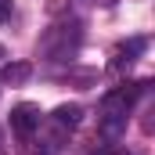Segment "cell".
<instances>
[{
  "mask_svg": "<svg viewBox=\"0 0 155 155\" xmlns=\"http://www.w3.org/2000/svg\"><path fill=\"white\" fill-rule=\"evenodd\" d=\"M40 119L43 116H40L36 105H29V101H25V105H15V108H11V130L25 141V137H33V130H40Z\"/></svg>",
  "mask_w": 155,
  "mask_h": 155,
  "instance_id": "obj_2",
  "label": "cell"
},
{
  "mask_svg": "<svg viewBox=\"0 0 155 155\" xmlns=\"http://www.w3.org/2000/svg\"><path fill=\"white\" fill-rule=\"evenodd\" d=\"M79 40H83V25L79 22H61V25H54L47 36H43V51L54 58V61H69L72 54H76Z\"/></svg>",
  "mask_w": 155,
  "mask_h": 155,
  "instance_id": "obj_1",
  "label": "cell"
},
{
  "mask_svg": "<svg viewBox=\"0 0 155 155\" xmlns=\"http://www.w3.org/2000/svg\"><path fill=\"white\" fill-rule=\"evenodd\" d=\"M0 155H4V148H0Z\"/></svg>",
  "mask_w": 155,
  "mask_h": 155,
  "instance_id": "obj_11",
  "label": "cell"
},
{
  "mask_svg": "<svg viewBox=\"0 0 155 155\" xmlns=\"http://www.w3.org/2000/svg\"><path fill=\"white\" fill-rule=\"evenodd\" d=\"M97 155H119V152H97Z\"/></svg>",
  "mask_w": 155,
  "mask_h": 155,
  "instance_id": "obj_10",
  "label": "cell"
},
{
  "mask_svg": "<svg viewBox=\"0 0 155 155\" xmlns=\"http://www.w3.org/2000/svg\"><path fill=\"white\" fill-rule=\"evenodd\" d=\"M51 119H54V126H58V130L65 134V130L79 126V119H83V108H79V105H58Z\"/></svg>",
  "mask_w": 155,
  "mask_h": 155,
  "instance_id": "obj_3",
  "label": "cell"
},
{
  "mask_svg": "<svg viewBox=\"0 0 155 155\" xmlns=\"http://www.w3.org/2000/svg\"><path fill=\"white\" fill-rule=\"evenodd\" d=\"M0 58H7V51H4V43H0Z\"/></svg>",
  "mask_w": 155,
  "mask_h": 155,
  "instance_id": "obj_9",
  "label": "cell"
},
{
  "mask_svg": "<svg viewBox=\"0 0 155 155\" xmlns=\"http://www.w3.org/2000/svg\"><path fill=\"white\" fill-rule=\"evenodd\" d=\"M137 51H144V40H130V43H119L116 54H112V69L123 72V69H130V61H134V54Z\"/></svg>",
  "mask_w": 155,
  "mask_h": 155,
  "instance_id": "obj_4",
  "label": "cell"
},
{
  "mask_svg": "<svg viewBox=\"0 0 155 155\" xmlns=\"http://www.w3.org/2000/svg\"><path fill=\"white\" fill-rule=\"evenodd\" d=\"M97 4H105V7H112V4H116V0H97Z\"/></svg>",
  "mask_w": 155,
  "mask_h": 155,
  "instance_id": "obj_8",
  "label": "cell"
},
{
  "mask_svg": "<svg viewBox=\"0 0 155 155\" xmlns=\"http://www.w3.org/2000/svg\"><path fill=\"white\" fill-rule=\"evenodd\" d=\"M11 18V0H0V22Z\"/></svg>",
  "mask_w": 155,
  "mask_h": 155,
  "instance_id": "obj_7",
  "label": "cell"
},
{
  "mask_svg": "<svg viewBox=\"0 0 155 155\" xmlns=\"http://www.w3.org/2000/svg\"><path fill=\"white\" fill-rule=\"evenodd\" d=\"M22 152L25 155H54V144H33V141H29V137H25V148H22Z\"/></svg>",
  "mask_w": 155,
  "mask_h": 155,
  "instance_id": "obj_6",
  "label": "cell"
},
{
  "mask_svg": "<svg viewBox=\"0 0 155 155\" xmlns=\"http://www.w3.org/2000/svg\"><path fill=\"white\" fill-rule=\"evenodd\" d=\"M29 76H33L29 61H7L4 65V83L7 87H22V83H29Z\"/></svg>",
  "mask_w": 155,
  "mask_h": 155,
  "instance_id": "obj_5",
  "label": "cell"
}]
</instances>
